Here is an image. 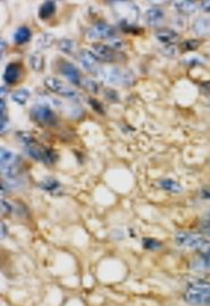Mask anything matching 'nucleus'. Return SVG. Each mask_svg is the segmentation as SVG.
Returning <instances> with one entry per match:
<instances>
[{"instance_id": "27", "label": "nucleus", "mask_w": 210, "mask_h": 306, "mask_svg": "<svg viewBox=\"0 0 210 306\" xmlns=\"http://www.w3.org/2000/svg\"><path fill=\"white\" fill-rule=\"evenodd\" d=\"M143 247L146 250L154 251L159 249V247H161V243L154 238H143Z\"/></svg>"}, {"instance_id": "25", "label": "nucleus", "mask_w": 210, "mask_h": 306, "mask_svg": "<svg viewBox=\"0 0 210 306\" xmlns=\"http://www.w3.org/2000/svg\"><path fill=\"white\" fill-rule=\"evenodd\" d=\"M30 96L31 92L27 89H20L12 94V100L16 102L17 104L24 105L26 104V102L30 99Z\"/></svg>"}, {"instance_id": "37", "label": "nucleus", "mask_w": 210, "mask_h": 306, "mask_svg": "<svg viewBox=\"0 0 210 306\" xmlns=\"http://www.w3.org/2000/svg\"><path fill=\"white\" fill-rule=\"evenodd\" d=\"M5 227H6V226H5V224H3V222H2V224H1V237H2V238L5 237V230L7 231V229H5Z\"/></svg>"}, {"instance_id": "10", "label": "nucleus", "mask_w": 210, "mask_h": 306, "mask_svg": "<svg viewBox=\"0 0 210 306\" xmlns=\"http://www.w3.org/2000/svg\"><path fill=\"white\" fill-rule=\"evenodd\" d=\"M78 59L79 61V64H81V66L84 68L86 72L92 73V74L97 75V73H98V71H99L100 66L98 65V59L95 57V54L91 52V51L85 50V49L81 50L79 52Z\"/></svg>"}, {"instance_id": "28", "label": "nucleus", "mask_w": 210, "mask_h": 306, "mask_svg": "<svg viewBox=\"0 0 210 306\" xmlns=\"http://www.w3.org/2000/svg\"><path fill=\"white\" fill-rule=\"evenodd\" d=\"M82 85L85 87L86 90H89L90 92L92 93H98L99 92V85H98V83L96 81H93V79H83V83Z\"/></svg>"}, {"instance_id": "38", "label": "nucleus", "mask_w": 210, "mask_h": 306, "mask_svg": "<svg viewBox=\"0 0 210 306\" xmlns=\"http://www.w3.org/2000/svg\"><path fill=\"white\" fill-rule=\"evenodd\" d=\"M204 86H205V87H207V89H208V90H210V81H208V82H206V83H205V84H204Z\"/></svg>"}, {"instance_id": "2", "label": "nucleus", "mask_w": 210, "mask_h": 306, "mask_svg": "<svg viewBox=\"0 0 210 306\" xmlns=\"http://www.w3.org/2000/svg\"><path fill=\"white\" fill-rule=\"evenodd\" d=\"M97 76L111 85L129 86L135 81V75L132 71L116 66H100Z\"/></svg>"}, {"instance_id": "32", "label": "nucleus", "mask_w": 210, "mask_h": 306, "mask_svg": "<svg viewBox=\"0 0 210 306\" xmlns=\"http://www.w3.org/2000/svg\"><path fill=\"white\" fill-rule=\"evenodd\" d=\"M185 61H186V64H189V65H201L205 63L204 59H201L200 57H192V58H189V59H186Z\"/></svg>"}, {"instance_id": "15", "label": "nucleus", "mask_w": 210, "mask_h": 306, "mask_svg": "<svg viewBox=\"0 0 210 306\" xmlns=\"http://www.w3.org/2000/svg\"><path fill=\"white\" fill-rule=\"evenodd\" d=\"M192 269L195 272L206 273V275H210V252L201 253L197 260L192 264Z\"/></svg>"}, {"instance_id": "11", "label": "nucleus", "mask_w": 210, "mask_h": 306, "mask_svg": "<svg viewBox=\"0 0 210 306\" xmlns=\"http://www.w3.org/2000/svg\"><path fill=\"white\" fill-rule=\"evenodd\" d=\"M60 73L74 85H82L83 79L79 74V69L74 66L72 63L68 61H63L60 65Z\"/></svg>"}, {"instance_id": "1", "label": "nucleus", "mask_w": 210, "mask_h": 306, "mask_svg": "<svg viewBox=\"0 0 210 306\" xmlns=\"http://www.w3.org/2000/svg\"><path fill=\"white\" fill-rule=\"evenodd\" d=\"M20 141L23 143L25 151L27 152V154L38 161H41L47 165H52L55 163L57 160V154L55 151L47 149L45 147H41L37 141L34 140V137L32 136V134L27 132H19L17 133Z\"/></svg>"}, {"instance_id": "35", "label": "nucleus", "mask_w": 210, "mask_h": 306, "mask_svg": "<svg viewBox=\"0 0 210 306\" xmlns=\"http://www.w3.org/2000/svg\"><path fill=\"white\" fill-rule=\"evenodd\" d=\"M90 104L92 105V107H93V109H95V110L99 111V112H103V109H101V104H100L99 102H98L97 100H93V99H91V100H90Z\"/></svg>"}, {"instance_id": "33", "label": "nucleus", "mask_w": 210, "mask_h": 306, "mask_svg": "<svg viewBox=\"0 0 210 306\" xmlns=\"http://www.w3.org/2000/svg\"><path fill=\"white\" fill-rule=\"evenodd\" d=\"M200 8L202 12L210 13V0H206V1L200 2Z\"/></svg>"}, {"instance_id": "8", "label": "nucleus", "mask_w": 210, "mask_h": 306, "mask_svg": "<svg viewBox=\"0 0 210 306\" xmlns=\"http://www.w3.org/2000/svg\"><path fill=\"white\" fill-rule=\"evenodd\" d=\"M32 117L35 122L39 123L40 125L47 126V127H53L56 126L57 119L55 112L52 110V107L49 105L40 103L32 109L31 111Z\"/></svg>"}, {"instance_id": "4", "label": "nucleus", "mask_w": 210, "mask_h": 306, "mask_svg": "<svg viewBox=\"0 0 210 306\" xmlns=\"http://www.w3.org/2000/svg\"><path fill=\"white\" fill-rule=\"evenodd\" d=\"M184 301L192 305H210V282L199 281L187 287Z\"/></svg>"}, {"instance_id": "39", "label": "nucleus", "mask_w": 210, "mask_h": 306, "mask_svg": "<svg viewBox=\"0 0 210 306\" xmlns=\"http://www.w3.org/2000/svg\"><path fill=\"white\" fill-rule=\"evenodd\" d=\"M209 102H210V98H209Z\"/></svg>"}, {"instance_id": "13", "label": "nucleus", "mask_w": 210, "mask_h": 306, "mask_svg": "<svg viewBox=\"0 0 210 306\" xmlns=\"http://www.w3.org/2000/svg\"><path fill=\"white\" fill-rule=\"evenodd\" d=\"M165 20V14L159 7H151L144 13V21L149 26H159Z\"/></svg>"}, {"instance_id": "17", "label": "nucleus", "mask_w": 210, "mask_h": 306, "mask_svg": "<svg viewBox=\"0 0 210 306\" xmlns=\"http://www.w3.org/2000/svg\"><path fill=\"white\" fill-rule=\"evenodd\" d=\"M39 186L43 191L52 193V194H58L61 191V184L52 177H47L40 181Z\"/></svg>"}, {"instance_id": "6", "label": "nucleus", "mask_w": 210, "mask_h": 306, "mask_svg": "<svg viewBox=\"0 0 210 306\" xmlns=\"http://www.w3.org/2000/svg\"><path fill=\"white\" fill-rule=\"evenodd\" d=\"M43 84L48 89L52 91V93H56L58 96L66 98L68 100L72 101H78L79 99V96L77 91L72 89V87L65 84L63 81H60L59 78L53 77V76H48L43 81Z\"/></svg>"}, {"instance_id": "5", "label": "nucleus", "mask_w": 210, "mask_h": 306, "mask_svg": "<svg viewBox=\"0 0 210 306\" xmlns=\"http://www.w3.org/2000/svg\"><path fill=\"white\" fill-rule=\"evenodd\" d=\"M0 159H1V174L3 176L13 179L19 174L20 158L16 153L8 150V149L1 148L0 151Z\"/></svg>"}, {"instance_id": "20", "label": "nucleus", "mask_w": 210, "mask_h": 306, "mask_svg": "<svg viewBox=\"0 0 210 306\" xmlns=\"http://www.w3.org/2000/svg\"><path fill=\"white\" fill-rule=\"evenodd\" d=\"M158 184L164 191L173 193V194H180V193L183 192L182 185L177 183V181L174 179H168V178H166V179H160L158 181Z\"/></svg>"}, {"instance_id": "9", "label": "nucleus", "mask_w": 210, "mask_h": 306, "mask_svg": "<svg viewBox=\"0 0 210 306\" xmlns=\"http://www.w3.org/2000/svg\"><path fill=\"white\" fill-rule=\"evenodd\" d=\"M116 28L113 25L99 22L89 28L86 36L91 40H110L115 38Z\"/></svg>"}, {"instance_id": "22", "label": "nucleus", "mask_w": 210, "mask_h": 306, "mask_svg": "<svg viewBox=\"0 0 210 306\" xmlns=\"http://www.w3.org/2000/svg\"><path fill=\"white\" fill-rule=\"evenodd\" d=\"M32 35V32L27 26H20L14 33V41H15L17 45H23V43H26L30 41Z\"/></svg>"}, {"instance_id": "23", "label": "nucleus", "mask_w": 210, "mask_h": 306, "mask_svg": "<svg viewBox=\"0 0 210 306\" xmlns=\"http://www.w3.org/2000/svg\"><path fill=\"white\" fill-rule=\"evenodd\" d=\"M56 12L55 1H45L39 8V17L41 20H48Z\"/></svg>"}, {"instance_id": "34", "label": "nucleus", "mask_w": 210, "mask_h": 306, "mask_svg": "<svg viewBox=\"0 0 210 306\" xmlns=\"http://www.w3.org/2000/svg\"><path fill=\"white\" fill-rule=\"evenodd\" d=\"M164 52H165L166 54H169V56H175L176 49H175V47H174V46H167V47H166V48L164 49Z\"/></svg>"}, {"instance_id": "12", "label": "nucleus", "mask_w": 210, "mask_h": 306, "mask_svg": "<svg viewBox=\"0 0 210 306\" xmlns=\"http://www.w3.org/2000/svg\"><path fill=\"white\" fill-rule=\"evenodd\" d=\"M90 51L95 54V57L98 60L105 61V63H110V61H114L116 59L115 50L111 49L109 46L93 45Z\"/></svg>"}, {"instance_id": "16", "label": "nucleus", "mask_w": 210, "mask_h": 306, "mask_svg": "<svg viewBox=\"0 0 210 306\" xmlns=\"http://www.w3.org/2000/svg\"><path fill=\"white\" fill-rule=\"evenodd\" d=\"M192 30L197 35L205 36L210 34V18L199 17L193 22Z\"/></svg>"}, {"instance_id": "29", "label": "nucleus", "mask_w": 210, "mask_h": 306, "mask_svg": "<svg viewBox=\"0 0 210 306\" xmlns=\"http://www.w3.org/2000/svg\"><path fill=\"white\" fill-rule=\"evenodd\" d=\"M199 46H200V41H198V40H187V41L182 43V49L184 51H192L197 49Z\"/></svg>"}, {"instance_id": "26", "label": "nucleus", "mask_w": 210, "mask_h": 306, "mask_svg": "<svg viewBox=\"0 0 210 306\" xmlns=\"http://www.w3.org/2000/svg\"><path fill=\"white\" fill-rule=\"evenodd\" d=\"M58 48H59L60 51H63L64 53L71 54L75 50V42L71 39H61L59 45H58Z\"/></svg>"}, {"instance_id": "3", "label": "nucleus", "mask_w": 210, "mask_h": 306, "mask_svg": "<svg viewBox=\"0 0 210 306\" xmlns=\"http://www.w3.org/2000/svg\"><path fill=\"white\" fill-rule=\"evenodd\" d=\"M175 242L177 245L185 249L198 250L201 253L210 252V239L194 232L179 231L175 235Z\"/></svg>"}, {"instance_id": "30", "label": "nucleus", "mask_w": 210, "mask_h": 306, "mask_svg": "<svg viewBox=\"0 0 210 306\" xmlns=\"http://www.w3.org/2000/svg\"><path fill=\"white\" fill-rule=\"evenodd\" d=\"M108 46H109L111 49L118 50V49L124 48V42H123L122 40L118 39V38H113V39L109 40V45Z\"/></svg>"}, {"instance_id": "7", "label": "nucleus", "mask_w": 210, "mask_h": 306, "mask_svg": "<svg viewBox=\"0 0 210 306\" xmlns=\"http://www.w3.org/2000/svg\"><path fill=\"white\" fill-rule=\"evenodd\" d=\"M114 10L119 17H122L126 23H135L139 20L140 10L137 6L129 1H115L113 2Z\"/></svg>"}, {"instance_id": "24", "label": "nucleus", "mask_w": 210, "mask_h": 306, "mask_svg": "<svg viewBox=\"0 0 210 306\" xmlns=\"http://www.w3.org/2000/svg\"><path fill=\"white\" fill-rule=\"evenodd\" d=\"M28 64H30L31 68L35 72H41L43 67H45V59L41 54L38 52H32L28 56Z\"/></svg>"}, {"instance_id": "36", "label": "nucleus", "mask_w": 210, "mask_h": 306, "mask_svg": "<svg viewBox=\"0 0 210 306\" xmlns=\"http://www.w3.org/2000/svg\"><path fill=\"white\" fill-rule=\"evenodd\" d=\"M201 195L204 199L210 200V187H206L201 191Z\"/></svg>"}, {"instance_id": "31", "label": "nucleus", "mask_w": 210, "mask_h": 306, "mask_svg": "<svg viewBox=\"0 0 210 306\" xmlns=\"http://www.w3.org/2000/svg\"><path fill=\"white\" fill-rule=\"evenodd\" d=\"M13 211V205L7 200L1 199V213L2 214H9Z\"/></svg>"}, {"instance_id": "21", "label": "nucleus", "mask_w": 210, "mask_h": 306, "mask_svg": "<svg viewBox=\"0 0 210 306\" xmlns=\"http://www.w3.org/2000/svg\"><path fill=\"white\" fill-rule=\"evenodd\" d=\"M56 41L55 35L52 33H43L39 36L35 41V47L39 50H46L52 47Z\"/></svg>"}, {"instance_id": "19", "label": "nucleus", "mask_w": 210, "mask_h": 306, "mask_svg": "<svg viewBox=\"0 0 210 306\" xmlns=\"http://www.w3.org/2000/svg\"><path fill=\"white\" fill-rule=\"evenodd\" d=\"M174 8L183 15H191L198 9V3L195 1H174Z\"/></svg>"}, {"instance_id": "18", "label": "nucleus", "mask_w": 210, "mask_h": 306, "mask_svg": "<svg viewBox=\"0 0 210 306\" xmlns=\"http://www.w3.org/2000/svg\"><path fill=\"white\" fill-rule=\"evenodd\" d=\"M20 77V66L15 63H10L6 66L3 73V79L7 84H14Z\"/></svg>"}, {"instance_id": "14", "label": "nucleus", "mask_w": 210, "mask_h": 306, "mask_svg": "<svg viewBox=\"0 0 210 306\" xmlns=\"http://www.w3.org/2000/svg\"><path fill=\"white\" fill-rule=\"evenodd\" d=\"M155 35L159 42L164 43L166 46H174L180 40L179 33L171 28H159L156 31Z\"/></svg>"}]
</instances>
